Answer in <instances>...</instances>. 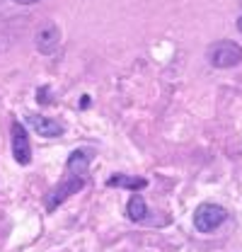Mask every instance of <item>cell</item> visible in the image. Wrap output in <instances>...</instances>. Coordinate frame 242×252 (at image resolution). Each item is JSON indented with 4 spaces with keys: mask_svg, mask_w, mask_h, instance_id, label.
Masks as SVG:
<instances>
[{
    "mask_svg": "<svg viewBox=\"0 0 242 252\" xmlns=\"http://www.w3.org/2000/svg\"><path fill=\"white\" fill-rule=\"evenodd\" d=\"M209 61H211L215 68H233V65H238V63L242 61L240 44L228 41V39L215 41L211 49H209Z\"/></svg>",
    "mask_w": 242,
    "mask_h": 252,
    "instance_id": "obj_1",
    "label": "cell"
},
{
    "mask_svg": "<svg viewBox=\"0 0 242 252\" xmlns=\"http://www.w3.org/2000/svg\"><path fill=\"white\" fill-rule=\"evenodd\" d=\"M225 219H228V211L223 206H218V204H201L194 211V228L199 233H211Z\"/></svg>",
    "mask_w": 242,
    "mask_h": 252,
    "instance_id": "obj_2",
    "label": "cell"
},
{
    "mask_svg": "<svg viewBox=\"0 0 242 252\" xmlns=\"http://www.w3.org/2000/svg\"><path fill=\"white\" fill-rule=\"evenodd\" d=\"M12 156L20 165H30L31 162V146L30 138H27V128L20 122L12 124Z\"/></svg>",
    "mask_w": 242,
    "mask_h": 252,
    "instance_id": "obj_3",
    "label": "cell"
},
{
    "mask_svg": "<svg viewBox=\"0 0 242 252\" xmlns=\"http://www.w3.org/2000/svg\"><path fill=\"white\" fill-rule=\"evenodd\" d=\"M83 185H85V180H83V177H65L59 187L49 194V199H46V209H49V211H54V209H56L59 204H63L70 194H75L78 189H83Z\"/></svg>",
    "mask_w": 242,
    "mask_h": 252,
    "instance_id": "obj_4",
    "label": "cell"
},
{
    "mask_svg": "<svg viewBox=\"0 0 242 252\" xmlns=\"http://www.w3.org/2000/svg\"><path fill=\"white\" fill-rule=\"evenodd\" d=\"M60 44V32L56 25H44L41 30L36 32V49L41 51V54H54L56 49H59Z\"/></svg>",
    "mask_w": 242,
    "mask_h": 252,
    "instance_id": "obj_5",
    "label": "cell"
},
{
    "mask_svg": "<svg viewBox=\"0 0 242 252\" xmlns=\"http://www.w3.org/2000/svg\"><path fill=\"white\" fill-rule=\"evenodd\" d=\"M27 124L39 133V136H44V138H54V136H60L65 128L63 124H59L56 119H49V117H39V114H31L27 117Z\"/></svg>",
    "mask_w": 242,
    "mask_h": 252,
    "instance_id": "obj_6",
    "label": "cell"
},
{
    "mask_svg": "<svg viewBox=\"0 0 242 252\" xmlns=\"http://www.w3.org/2000/svg\"><path fill=\"white\" fill-rule=\"evenodd\" d=\"M90 156H92L90 151H73L70 158H68V172L73 177H83L88 172V167H90V160H92Z\"/></svg>",
    "mask_w": 242,
    "mask_h": 252,
    "instance_id": "obj_7",
    "label": "cell"
},
{
    "mask_svg": "<svg viewBox=\"0 0 242 252\" xmlns=\"http://www.w3.org/2000/svg\"><path fill=\"white\" fill-rule=\"evenodd\" d=\"M109 187H123V189H146L148 187V180L146 177H131V175H112Z\"/></svg>",
    "mask_w": 242,
    "mask_h": 252,
    "instance_id": "obj_8",
    "label": "cell"
},
{
    "mask_svg": "<svg viewBox=\"0 0 242 252\" xmlns=\"http://www.w3.org/2000/svg\"><path fill=\"white\" fill-rule=\"evenodd\" d=\"M126 214L131 220H143L148 216V206L143 201V196H131L128 204H126Z\"/></svg>",
    "mask_w": 242,
    "mask_h": 252,
    "instance_id": "obj_9",
    "label": "cell"
},
{
    "mask_svg": "<svg viewBox=\"0 0 242 252\" xmlns=\"http://www.w3.org/2000/svg\"><path fill=\"white\" fill-rule=\"evenodd\" d=\"M12 2H17V5H34V2H39V0H12Z\"/></svg>",
    "mask_w": 242,
    "mask_h": 252,
    "instance_id": "obj_10",
    "label": "cell"
},
{
    "mask_svg": "<svg viewBox=\"0 0 242 252\" xmlns=\"http://www.w3.org/2000/svg\"><path fill=\"white\" fill-rule=\"evenodd\" d=\"M238 30L242 32V15H240V17H238Z\"/></svg>",
    "mask_w": 242,
    "mask_h": 252,
    "instance_id": "obj_11",
    "label": "cell"
}]
</instances>
